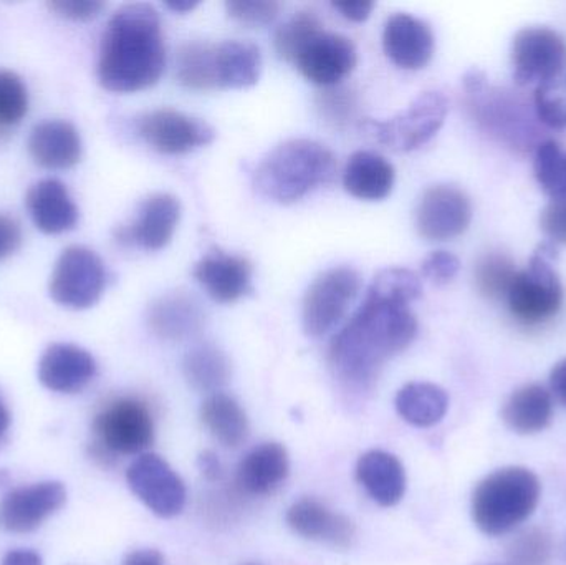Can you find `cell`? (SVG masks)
<instances>
[{"instance_id": "6da1fadb", "label": "cell", "mask_w": 566, "mask_h": 565, "mask_svg": "<svg viewBox=\"0 0 566 565\" xmlns=\"http://www.w3.org/2000/svg\"><path fill=\"white\" fill-rule=\"evenodd\" d=\"M421 295V279L409 269L379 272L361 307L333 338L329 364L336 377L352 387H369L386 362L415 341L418 321L409 304Z\"/></svg>"}, {"instance_id": "7a4b0ae2", "label": "cell", "mask_w": 566, "mask_h": 565, "mask_svg": "<svg viewBox=\"0 0 566 565\" xmlns=\"http://www.w3.org/2000/svg\"><path fill=\"white\" fill-rule=\"evenodd\" d=\"M166 45L158 10L149 3L119 7L103 33L98 80L113 93H135L161 79Z\"/></svg>"}, {"instance_id": "3957f363", "label": "cell", "mask_w": 566, "mask_h": 565, "mask_svg": "<svg viewBox=\"0 0 566 565\" xmlns=\"http://www.w3.org/2000/svg\"><path fill=\"white\" fill-rule=\"evenodd\" d=\"M335 172L332 149L312 139H289L262 159L255 169V188L272 201L290 205L332 182Z\"/></svg>"}, {"instance_id": "277c9868", "label": "cell", "mask_w": 566, "mask_h": 565, "mask_svg": "<svg viewBox=\"0 0 566 565\" xmlns=\"http://www.w3.org/2000/svg\"><path fill=\"white\" fill-rule=\"evenodd\" d=\"M542 486L534 471L502 468L481 481L472 494V520L488 536H502L537 510Z\"/></svg>"}, {"instance_id": "5b68a950", "label": "cell", "mask_w": 566, "mask_h": 565, "mask_svg": "<svg viewBox=\"0 0 566 565\" xmlns=\"http://www.w3.org/2000/svg\"><path fill=\"white\" fill-rule=\"evenodd\" d=\"M557 249L544 242L535 249L527 268L517 271L509 289V311L521 324L541 325L560 312L564 304V285L552 261Z\"/></svg>"}, {"instance_id": "8992f818", "label": "cell", "mask_w": 566, "mask_h": 565, "mask_svg": "<svg viewBox=\"0 0 566 565\" xmlns=\"http://www.w3.org/2000/svg\"><path fill=\"white\" fill-rule=\"evenodd\" d=\"M462 82L469 112L479 126L512 148H528L535 128L531 113L525 109L527 105L511 92L489 86L484 73L479 70L465 73Z\"/></svg>"}, {"instance_id": "52a82bcc", "label": "cell", "mask_w": 566, "mask_h": 565, "mask_svg": "<svg viewBox=\"0 0 566 565\" xmlns=\"http://www.w3.org/2000/svg\"><path fill=\"white\" fill-rule=\"evenodd\" d=\"M106 287V269L92 249L70 245L60 254L49 292L55 304L72 311H85L102 299Z\"/></svg>"}, {"instance_id": "ba28073f", "label": "cell", "mask_w": 566, "mask_h": 565, "mask_svg": "<svg viewBox=\"0 0 566 565\" xmlns=\"http://www.w3.org/2000/svg\"><path fill=\"white\" fill-rule=\"evenodd\" d=\"M449 102L444 93H421L405 112L386 122L366 123L368 132L395 151L408 153L426 145L444 125Z\"/></svg>"}, {"instance_id": "9c48e42d", "label": "cell", "mask_w": 566, "mask_h": 565, "mask_svg": "<svg viewBox=\"0 0 566 565\" xmlns=\"http://www.w3.org/2000/svg\"><path fill=\"white\" fill-rule=\"evenodd\" d=\"M361 278L353 268H333L319 274L303 299V331L310 337L328 334L358 297Z\"/></svg>"}, {"instance_id": "30bf717a", "label": "cell", "mask_w": 566, "mask_h": 565, "mask_svg": "<svg viewBox=\"0 0 566 565\" xmlns=\"http://www.w3.org/2000/svg\"><path fill=\"white\" fill-rule=\"evenodd\" d=\"M93 433L105 453L143 454L155 440V423L145 404L135 398H119L96 415Z\"/></svg>"}, {"instance_id": "8fae6325", "label": "cell", "mask_w": 566, "mask_h": 565, "mask_svg": "<svg viewBox=\"0 0 566 565\" xmlns=\"http://www.w3.org/2000/svg\"><path fill=\"white\" fill-rule=\"evenodd\" d=\"M126 483L132 493L163 520L179 516L188 501L185 481L159 454H139L126 471Z\"/></svg>"}, {"instance_id": "7c38bea8", "label": "cell", "mask_w": 566, "mask_h": 565, "mask_svg": "<svg viewBox=\"0 0 566 565\" xmlns=\"http://www.w3.org/2000/svg\"><path fill=\"white\" fill-rule=\"evenodd\" d=\"M512 65L518 86H538L558 79L566 66L564 36L548 27L518 30L512 42Z\"/></svg>"}, {"instance_id": "4fadbf2b", "label": "cell", "mask_w": 566, "mask_h": 565, "mask_svg": "<svg viewBox=\"0 0 566 565\" xmlns=\"http://www.w3.org/2000/svg\"><path fill=\"white\" fill-rule=\"evenodd\" d=\"M66 496L65 484L60 481L15 488L0 501V527L12 534L33 533L65 506Z\"/></svg>"}, {"instance_id": "5bb4252c", "label": "cell", "mask_w": 566, "mask_h": 565, "mask_svg": "<svg viewBox=\"0 0 566 565\" xmlns=\"http://www.w3.org/2000/svg\"><path fill=\"white\" fill-rule=\"evenodd\" d=\"M138 133L163 155H186L216 138L214 128L209 123L172 108L145 113L138 119Z\"/></svg>"}, {"instance_id": "9a60e30c", "label": "cell", "mask_w": 566, "mask_h": 565, "mask_svg": "<svg viewBox=\"0 0 566 565\" xmlns=\"http://www.w3.org/2000/svg\"><path fill=\"white\" fill-rule=\"evenodd\" d=\"M472 205L462 189L452 185L429 188L419 201L416 226L422 238L432 242L451 241L468 231Z\"/></svg>"}, {"instance_id": "2e32d148", "label": "cell", "mask_w": 566, "mask_h": 565, "mask_svg": "<svg viewBox=\"0 0 566 565\" xmlns=\"http://www.w3.org/2000/svg\"><path fill=\"white\" fill-rule=\"evenodd\" d=\"M358 53L348 36L322 32L308 40L293 63L312 83L333 86L355 70Z\"/></svg>"}, {"instance_id": "e0dca14e", "label": "cell", "mask_w": 566, "mask_h": 565, "mask_svg": "<svg viewBox=\"0 0 566 565\" xmlns=\"http://www.w3.org/2000/svg\"><path fill=\"white\" fill-rule=\"evenodd\" d=\"M96 370L95 358L85 348L73 344H52L40 357L36 377L53 394L75 395L92 384Z\"/></svg>"}, {"instance_id": "ac0fdd59", "label": "cell", "mask_w": 566, "mask_h": 565, "mask_svg": "<svg viewBox=\"0 0 566 565\" xmlns=\"http://www.w3.org/2000/svg\"><path fill=\"white\" fill-rule=\"evenodd\" d=\"M252 272L248 259L214 249L196 264L195 278L209 297L231 304L252 291Z\"/></svg>"}, {"instance_id": "d6986e66", "label": "cell", "mask_w": 566, "mask_h": 565, "mask_svg": "<svg viewBox=\"0 0 566 565\" xmlns=\"http://www.w3.org/2000/svg\"><path fill=\"white\" fill-rule=\"evenodd\" d=\"M382 45L386 55L401 69H424L434 53V33L424 20L399 12L386 22Z\"/></svg>"}, {"instance_id": "ffe728a7", "label": "cell", "mask_w": 566, "mask_h": 565, "mask_svg": "<svg viewBox=\"0 0 566 565\" xmlns=\"http://www.w3.org/2000/svg\"><path fill=\"white\" fill-rule=\"evenodd\" d=\"M181 218V205L171 195L149 196L142 208L138 218L129 228H122L116 236L119 241L136 244L146 251H159L171 242Z\"/></svg>"}, {"instance_id": "44dd1931", "label": "cell", "mask_w": 566, "mask_h": 565, "mask_svg": "<svg viewBox=\"0 0 566 565\" xmlns=\"http://www.w3.org/2000/svg\"><path fill=\"white\" fill-rule=\"evenodd\" d=\"M285 520L290 530L305 540L329 544L342 550L352 546L355 541L356 530L352 520L343 514L333 513L325 504L312 498L293 503L286 511Z\"/></svg>"}, {"instance_id": "7402d4cb", "label": "cell", "mask_w": 566, "mask_h": 565, "mask_svg": "<svg viewBox=\"0 0 566 565\" xmlns=\"http://www.w3.org/2000/svg\"><path fill=\"white\" fill-rule=\"evenodd\" d=\"M25 205L33 224L43 234H63L72 231L78 222V208L69 188L59 179H42L30 186Z\"/></svg>"}, {"instance_id": "603a6c76", "label": "cell", "mask_w": 566, "mask_h": 565, "mask_svg": "<svg viewBox=\"0 0 566 565\" xmlns=\"http://www.w3.org/2000/svg\"><path fill=\"white\" fill-rule=\"evenodd\" d=\"M205 311L188 292L175 291L156 299L148 311V325L163 341L181 342L205 327Z\"/></svg>"}, {"instance_id": "cb8c5ba5", "label": "cell", "mask_w": 566, "mask_h": 565, "mask_svg": "<svg viewBox=\"0 0 566 565\" xmlns=\"http://www.w3.org/2000/svg\"><path fill=\"white\" fill-rule=\"evenodd\" d=\"M29 153L36 165L45 169H70L83 155L78 129L65 119L39 123L30 132Z\"/></svg>"}, {"instance_id": "d4e9b609", "label": "cell", "mask_w": 566, "mask_h": 565, "mask_svg": "<svg viewBox=\"0 0 566 565\" xmlns=\"http://www.w3.org/2000/svg\"><path fill=\"white\" fill-rule=\"evenodd\" d=\"M356 478L379 506H396L405 498V467L388 451L373 450L363 454L356 463Z\"/></svg>"}, {"instance_id": "484cf974", "label": "cell", "mask_w": 566, "mask_h": 565, "mask_svg": "<svg viewBox=\"0 0 566 565\" xmlns=\"http://www.w3.org/2000/svg\"><path fill=\"white\" fill-rule=\"evenodd\" d=\"M290 473L289 453L281 443H264L245 454L238 468V484L249 494L274 493Z\"/></svg>"}, {"instance_id": "4316f807", "label": "cell", "mask_w": 566, "mask_h": 565, "mask_svg": "<svg viewBox=\"0 0 566 565\" xmlns=\"http://www.w3.org/2000/svg\"><path fill=\"white\" fill-rule=\"evenodd\" d=\"M396 172L391 163L371 151H358L346 163L343 186L349 195L365 201H381L395 186Z\"/></svg>"}, {"instance_id": "83f0119b", "label": "cell", "mask_w": 566, "mask_h": 565, "mask_svg": "<svg viewBox=\"0 0 566 565\" xmlns=\"http://www.w3.org/2000/svg\"><path fill=\"white\" fill-rule=\"evenodd\" d=\"M554 417V398L538 384L524 385L505 401L502 418L518 435H535L545 430Z\"/></svg>"}, {"instance_id": "f1b7e54d", "label": "cell", "mask_w": 566, "mask_h": 565, "mask_svg": "<svg viewBox=\"0 0 566 565\" xmlns=\"http://www.w3.org/2000/svg\"><path fill=\"white\" fill-rule=\"evenodd\" d=\"M261 50L248 40H226L216 45L219 88H249L259 82Z\"/></svg>"}, {"instance_id": "f546056e", "label": "cell", "mask_w": 566, "mask_h": 565, "mask_svg": "<svg viewBox=\"0 0 566 565\" xmlns=\"http://www.w3.org/2000/svg\"><path fill=\"white\" fill-rule=\"evenodd\" d=\"M395 405L406 423L429 428L438 425L448 414L449 397L438 385L412 381L398 391Z\"/></svg>"}, {"instance_id": "4dcf8cb0", "label": "cell", "mask_w": 566, "mask_h": 565, "mask_svg": "<svg viewBox=\"0 0 566 565\" xmlns=\"http://www.w3.org/2000/svg\"><path fill=\"white\" fill-rule=\"evenodd\" d=\"M201 420L222 447L238 448L248 440V415L229 395L221 391L209 395L201 407Z\"/></svg>"}, {"instance_id": "1f68e13d", "label": "cell", "mask_w": 566, "mask_h": 565, "mask_svg": "<svg viewBox=\"0 0 566 565\" xmlns=\"http://www.w3.org/2000/svg\"><path fill=\"white\" fill-rule=\"evenodd\" d=\"M182 374L189 387L201 394H218L231 378V362L214 345H199L182 360Z\"/></svg>"}, {"instance_id": "d6a6232c", "label": "cell", "mask_w": 566, "mask_h": 565, "mask_svg": "<svg viewBox=\"0 0 566 565\" xmlns=\"http://www.w3.org/2000/svg\"><path fill=\"white\" fill-rule=\"evenodd\" d=\"M178 80L191 90L218 88L216 72V45L209 43H188L178 55Z\"/></svg>"}, {"instance_id": "836d02e7", "label": "cell", "mask_w": 566, "mask_h": 565, "mask_svg": "<svg viewBox=\"0 0 566 565\" xmlns=\"http://www.w3.org/2000/svg\"><path fill=\"white\" fill-rule=\"evenodd\" d=\"M534 176L552 201L566 199V151L555 139L535 146Z\"/></svg>"}, {"instance_id": "e575fe53", "label": "cell", "mask_w": 566, "mask_h": 565, "mask_svg": "<svg viewBox=\"0 0 566 565\" xmlns=\"http://www.w3.org/2000/svg\"><path fill=\"white\" fill-rule=\"evenodd\" d=\"M515 274H517V269L507 254L488 252L475 264V287H478L479 294L495 301V299L507 295Z\"/></svg>"}, {"instance_id": "d590c367", "label": "cell", "mask_w": 566, "mask_h": 565, "mask_svg": "<svg viewBox=\"0 0 566 565\" xmlns=\"http://www.w3.org/2000/svg\"><path fill=\"white\" fill-rule=\"evenodd\" d=\"M322 30V20L315 12L312 10L296 12L292 19L279 27L277 33H275V50H277L279 56L286 62H293L305 43Z\"/></svg>"}, {"instance_id": "8d00e7d4", "label": "cell", "mask_w": 566, "mask_h": 565, "mask_svg": "<svg viewBox=\"0 0 566 565\" xmlns=\"http://www.w3.org/2000/svg\"><path fill=\"white\" fill-rule=\"evenodd\" d=\"M29 113V92L17 73L0 69V132L19 125Z\"/></svg>"}, {"instance_id": "74e56055", "label": "cell", "mask_w": 566, "mask_h": 565, "mask_svg": "<svg viewBox=\"0 0 566 565\" xmlns=\"http://www.w3.org/2000/svg\"><path fill=\"white\" fill-rule=\"evenodd\" d=\"M551 557L552 537L541 527L522 531L509 544V565H548Z\"/></svg>"}, {"instance_id": "f35d334b", "label": "cell", "mask_w": 566, "mask_h": 565, "mask_svg": "<svg viewBox=\"0 0 566 565\" xmlns=\"http://www.w3.org/2000/svg\"><path fill=\"white\" fill-rule=\"evenodd\" d=\"M560 76L535 86L534 93L535 115L554 129L566 128V80Z\"/></svg>"}, {"instance_id": "ab89813d", "label": "cell", "mask_w": 566, "mask_h": 565, "mask_svg": "<svg viewBox=\"0 0 566 565\" xmlns=\"http://www.w3.org/2000/svg\"><path fill=\"white\" fill-rule=\"evenodd\" d=\"M228 13L242 25L264 27L277 19L281 3L274 0H231Z\"/></svg>"}, {"instance_id": "60d3db41", "label": "cell", "mask_w": 566, "mask_h": 565, "mask_svg": "<svg viewBox=\"0 0 566 565\" xmlns=\"http://www.w3.org/2000/svg\"><path fill=\"white\" fill-rule=\"evenodd\" d=\"M422 275L436 285H446L461 271V261L452 252L434 251L422 261Z\"/></svg>"}, {"instance_id": "b9f144b4", "label": "cell", "mask_w": 566, "mask_h": 565, "mask_svg": "<svg viewBox=\"0 0 566 565\" xmlns=\"http://www.w3.org/2000/svg\"><path fill=\"white\" fill-rule=\"evenodd\" d=\"M105 3L96 0H53L49 2V9L62 19L72 22H88L96 19L105 9Z\"/></svg>"}, {"instance_id": "7bdbcfd3", "label": "cell", "mask_w": 566, "mask_h": 565, "mask_svg": "<svg viewBox=\"0 0 566 565\" xmlns=\"http://www.w3.org/2000/svg\"><path fill=\"white\" fill-rule=\"evenodd\" d=\"M541 229L552 244L566 245V199L545 206L541 215Z\"/></svg>"}, {"instance_id": "ee69618b", "label": "cell", "mask_w": 566, "mask_h": 565, "mask_svg": "<svg viewBox=\"0 0 566 565\" xmlns=\"http://www.w3.org/2000/svg\"><path fill=\"white\" fill-rule=\"evenodd\" d=\"M22 244V229L10 216L0 215V261L9 258Z\"/></svg>"}, {"instance_id": "f6af8a7d", "label": "cell", "mask_w": 566, "mask_h": 565, "mask_svg": "<svg viewBox=\"0 0 566 565\" xmlns=\"http://www.w3.org/2000/svg\"><path fill=\"white\" fill-rule=\"evenodd\" d=\"M322 106L329 118L342 122L346 115H352L353 100L346 95V92H326L322 98Z\"/></svg>"}, {"instance_id": "bcb514c9", "label": "cell", "mask_w": 566, "mask_h": 565, "mask_svg": "<svg viewBox=\"0 0 566 565\" xmlns=\"http://www.w3.org/2000/svg\"><path fill=\"white\" fill-rule=\"evenodd\" d=\"M336 10L342 13L345 19L352 22H365L371 15L375 3L373 2H339L333 3Z\"/></svg>"}, {"instance_id": "7dc6e473", "label": "cell", "mask_w": 566, "mask_h": 565, "mask_svg": "<svg viewBox=\"0 0 566 565\" xmlns=\"http://www.w3.org/2000/svg\"><path fill=\"white\" fill-rule=\"evenodd\" d=\"M198 468L202 477L209 481L221 480L222 473H224L221 460H219L218 454L212 453V451H205V453L199 454Z\"/></svg>"}, {"instance_id": "c3c4849f", "label": "cell", "mask_w": 566, "mask_h": 565, "mask_svg": "<svg viewBox=\"0 0 566 565\" xmlns=\"http://www.w3.org/2000/svg\"><path fill=\"white\" fill-rule=\"evenodd\" d=\"M551 394L566 407V358L552 368Z\"/></svg>"}, {"instance_id": "681fc988", "label": "cell", "mask_w": 566, "mask_h": 565, "mask_svg": "<svg viewBox=\"0 0 566 565\" xmlns=\"http://www.w3.org/2000/svg\"><path fill=\"white\" fill-rule=\"evenodd\" d=\"M0 565H43V559L32 550H12L2 557Z\"/></svg>"}, {"instance_id": "f907efd6", "label": "cell", "mask_w": 566, "mask_h": 565, "mask_svg": "<svg viewBox=\"0 0 566 565\" xmlns=\"http://www.w3.org/2000/svg\"><path fill=\"white\" fill-rule=\"evenodd\" d=\"M123 565H165V559L158 551L142 550L128 554Z\"/></svg>"}, {"instance_id": "816d5d0a", "label": "cell", "mask_w": 566, "mask_h": 565, "mask_svg": "<svg viewBox=\"0 0 566 565\" xmlns=\"http://www.w3.org/2000/svg\"><path fill=\"white\" fill-rule=\"evenodd\" d=\"M10 425H12V415H10L9 407H7L6 400H3L2 391H0V443L7 438L9 433Z\"/></svg>"}, {"instance_id": "f5cc1de1", "label": "cell", "mask_w": 566, "mask_h": 565, "mask_svg": "<svg viewBox=\"0 0 566 565\" xmlns=\"http://www.w3.org/2000/svg\"><path fill=\"white\" fill-rule=\"evenodd\" d=\"M166 7H168V9H171L172 12H178V13H186V12H191V10H195L196 7H198V2H168L166 3Z\"/></svg>"}, {"instance_id": "db71d44e", "label": "cell", "mask_w": 566, "mask_h": 565, "mask_svg": "<svg viewBox=\"0 0 566 565\" xmlns=\"http://www.w3.org/2000/svg\"><path fill=\"white\" fill-rule=\"evenodd\" d=\"M251 565H259V564H251Z\"/></svg>"}, {"instance_id": "11a10c76", "label": "cell", "mask_w": 566, "mask_h": 565, "mask_svg": "<svg viewBox=\"0 0 566 565\" xmlns=\"http://www.w3.org/2000/svg\"><path fill=\"white\" fill-rule=\"evenodd\" d=\"M492 565H499V564H492Z\"/></svg>"}, {"instance_id": "9f6ffc18", "label": "cell", "mask_w": 566, "mask_h": 565, "mask_svg": "<svg viewBox=\"0 0 566 565\" xmlns=\"http://www.w3.org/2000/svg\"><path fill=\"white\" fill-rule=\"evenodd\" d=\"M565 80H566V76H565Z\"/></svg>"}]
</instances>
